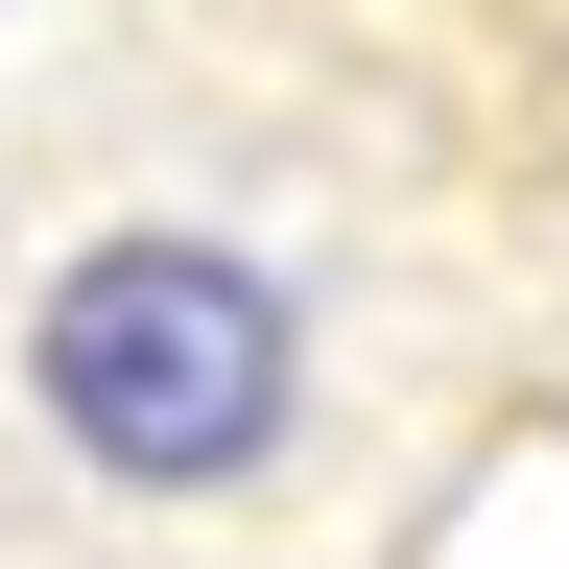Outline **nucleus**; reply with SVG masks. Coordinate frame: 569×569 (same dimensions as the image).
<instances>
[{
	"instance_id": "nucleus-1",
	"label": "nucleus",
	"mask_w": 569,
	"mask_h": 569,
	"mask_svg": "<svg viewBox=\"0 0 569 569\" xmlns=\"http://www.w3.org/2000/svg\"><path fill=\"white\" fill-rule=\"evenodd\" d=\"M48 427L142 498H213L284 451V284L213 238H96L48 284Z\"/></svg>"
}]
</instances>
